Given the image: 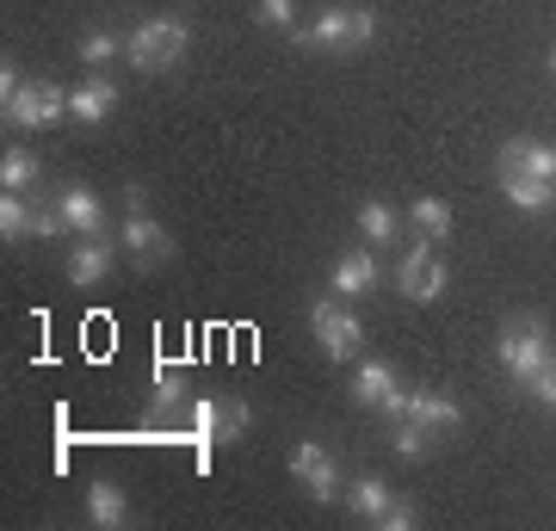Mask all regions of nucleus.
Returning a JSON list of instances; mask_svg holds the SVG:
<instances>
[{
    "label": "nucleus",
    "mask_w": 556,
    "mask_h": 531,
    "mask_svg": "<svg viewBox=\"0 0 556 531\" xmlns=\"http://www.w3.org/2000/svg\"><path fill=\"white\" fill-rule=\"evenodd\" d=\"M346 501H353V513H358V519H378V513L390 507V501H396V489H390L383 476H358Z\"/></svg>",
    "instance_id": "obj_23"
},
{
    "label": "nucleus",
    "mask_w": 556,
    "mask_h": 531,
    "mask_svg": "<svg viewBox=\"0 0 556 531\" xmlns=\"http://www.w3.org/2000/svg\"><path fill=\"white\" fill-rule=\"evenodd\" d=\"M0 186H7V192H31V186H38V161L25 155V149H7V161H0Z\"/></svg>",
    "instance_id": "obj_24"
},
{
    "label": "nucleus",
    "mask_w": 556,
    "mask_h": 531,
    "mask_svg": "<svg viewBox=\"0 0 556 531\" xmlns=\"http://www.w3.org/2000/svg\"><path fill=\"white\" fill-rule=\"evenodd\" d=\"M62 217H68V229H80V236H100L105 229V204L93 186H62Z\"/></svg>",
    "instance_id": "obj_16"
},
{
    "label": "nucleus",
    "mask_w": 556,
    "mask_h": 531,
    "mask_svg": "<svg viewBox=\"0 0 556 531\" xmlns=\"http://www.w3.org/2000/svg\"><path fill=\"white\" fill-rule=\"evenodd\" d=\"M551 358H556V340H551V328H544V315H519V321L501 328V365H507V377L532 383Z\"/></svg>",
    "instance_id": "obj_4"
},
{
    "label": "nucleus",
    "mask_w": 556,
    "mask_h": 531,
    "mask_svg": "<svg viewBox=\"0 0 556 531\" xmlns=\"http://www.w3.org/2000/svg\"><path fill=\"white\" fill-rule=\"evenodd\" d=\"M75 56L80 62H112V56H124V38H112V31H87Z\"/></svg>",
    "instance_id": "obj_27"
},
{
    "label": "nucleus",
    "mask_w": 556,
    "mask_h": 531,
    "mask_svg": "<svg viewBox=\"0 0 556 531\" xmlns=\"http://www.w3.org/2000/svg\"><path fill=\"white\" fill-rule=\"evenodd\" d=\"M358 236L371 241V248H390V241L402 236L396 211H390V204H378V198H371V204H358Z\"/></svg>",
    "instance_id": "obj_20"
},
{
    "label": "nucleus",
    "mask_w": 556,
    "mask_h": 531,
    "mask_svg": "<svg viewBox=\"0 0 556 531\" xmlns=\"http://www.w3.org/2000/svg\"><path fill=\"white\" fill-rule=\"evenodd\" d=\"M378 38V13L371 7H328L316 25H303L298 50H365V43Z\"/></svg>",
    "instance_id": "obj_2"
},
{
    "label": "nucleus",
    "mask_w": 556,
    "mask_h": 531,
    "mask_svg": "<svg viewBox=\"0 0 556 531\" xmlns=\"http://www.w3.org/2000/svg\"><path fill=\"white\" fill-rule=\"evenodd\" d=\"M112 260H118V248L105 236H80V248L68 254V278H75V285H100V278L112 273Z\"/></svg>",
    "instance_id": "obj_14"
},
{
    "label": "nucleus",
    "mask_w": 556,
    "mask_h": 531,
    "mask_svg": "<svg viewBox=\"0 0 556 531\" xmlns=\"http://www.w3.org/2000/svg\"><path fill=\"white\" fill-rule=\"evenodd\" d=\"M179 402H186V365H161V358H155V383H149V408H155L161 420H167V414H174Z\"/></svg>",
    "instance_id": "obj_19"
},
{
    "label": "nucleus",
    "mask_w": 556,
    "mask_h": 531,
    "mask_svg": "<svg viewBox=\"0 0 556 531\" xmlns=\"http://www.w3.org/2000/svg\"><path fill=\"white\" fill-rule=\"evenodd\" d=\"M291 476H298L303 489H309V501H334V494H340L334 457L321 452L316 439H298V445H291Z\"/></svg>",
    "instance_id": "obj_9"
},
{
    "label": "nucleus",
    "mask_w": 556,
    "mask_h": 531,
    "mask_svg": "<svg viewBox=\"0 0 556 531\" xmlns=\"http://www.w3.org/2000/svg\"><path fill=\"white\" fill-rule=\"evenodd\" d=\"M526 390H532L538 402H544V408H556V358H551V365H544V371L532 377V383H526Z\"/></svg>",
    "instance_id": "obj_30"
},
{
    "label": "nucleus",
    "mask_w": 556,
    "mask_h": 531,
    "mask_svg": "<svg viewBox=\"0 0 556 531\" xmlns=\"http://www.w3.org/2000/svg\"><path fill=\"white\" fill-rule=\"evenodd\" d=\"M501 192H507V204H514V211H526V217H544V211H556V179L501 174Z\"/></svg>",
    "instance_id": "obj_12"
},
{
    "label": "nucleus",
    "mask_w": 556,
    "mask_h": 531,
    "mask_svg": "<svg viewBox=\"0 0 556 531\" xmlns=\"http://www.w3.org/2000/svg\"><path fill=\"white\" fill-rule=\"evenodd\" d=\"M378 526H383V531H415V526H420V513L408 507V501H390V507L378 513Z\"/></svg>",
    "instance_id": "obj_28"
},
{
    "label": "nucleus",
    "mask_w": 556,
    "mask_h": 531,
    "mask_svg": "<svg viewBox=\"0 0 556 531\" xmlns=\"http://www.w3.org/2000/svg\"><path fill=\"white\" fill-rule=\"evenodd\" d=\"M118 248H124L130 260H137V266H155V260H167V254H174V241H167V229H161V223L149 217V211H130V217H124Z\"/></svg>",
    "instance_id": "obj_10"
},
{
    "label": "nucleus",
    "mask_w": 556,
    "mask_h": 531,
    "mask_svg": "<svg viewBox=\"0 0 556 531\" xmlns=\"http://www.w3.org/2000/svg\"><path fill=\"white\" fill-rule=\"evenodd\" d=\"M0 236H7V241L31 236V198H25V192H7V198H0Z\"/></svg>",
    "instance_id": "obj_25"
},
{
    "label": "nucleus",
    "mask_w": 556,
    "mask_h": 531,
    "mask_svg": "<svg viewBox=\"0 0 556 531\" xmlns=\"http://www.w3.org/2000/svg\"><path fill=\"white\" fill-rule=\"evenodd\" d=\"M192 50V25L174 20V13H161V20H142L130 38H124V62L137 68V75H161V68H179Z\"/></svg>",
    "instance_id": "obj_1"
},
{
    "label": "nucleus",
    "mask_w": 556,
    "mask_h": 531,
    "mask_svg": "<svg viewBox=\"0 0 556 531\" xmlns=\"http://www.w3.org/2000/svg\"><path fill=\"white\" fill-rule=\"evenodd\" d=\"M433 248H439V241H415V248L402 254L396 285H402V296H408V303H439V296H445V285H452V266H445Z\"/></svg>",
    "instance_id": "obj_7"
},
{
    "label": "nucleus",
    "mask_w": 556,
    "mask_h": 531,
    "mask_svg": "<svg viewBox=\"0 0 556 531\" xmlns=\"http://www.w3.org/2000/svg\"><path fill=\"white\" fill-rule=\"evenodd\" d=\"M254 13H260L266 25H291V20H298V0H260Z\"/></svg>",
    "instance_id": "obj_29"
},
{
    "label": "nucleus",
    "mask_w": 556,
    "mask_h": 531,
    "mask_svg": "<svg viewBox=\"0 0 556 531\" xmlns=\"http://www.w3.org/2000/svg\"><path fill=\"white\" fill-rule=\"evenodd\" d=\"M501 174L556 179V149H544V142H532V137H514L507 149H501Z\"/></svg>",
    "instance_id": "obj_13"
},
{
    "label": "nucleus",
    "mask_w": 556,
    "mask_h": 531,
    "mask_svg": "<svg viewBox=\"0 0 556 531\" xmlns=\"http://www.w3.org/2000/svg\"><path fill=\"white\" fill-rule=\"evenodd\" d=\"M390 452L408 457V464H420V457L433 452V427H420L415 414H402V420H396V433H390Z\"/></svg>",
    "instance_id": "obj_21"
},
{
    "label": "nucleus",
    "mask_w": 556,
    "mask_h": 531,
    "mask_svg": "<svg viewBox=\"0 0 556 531\" xmlns=\"http://www.w3.org/2000/svg\"><path fill=\"white\" fill-rule=\"evenodd\" d=\"M62 229H68V217H62V198H38V204H31V236L56 241Z\"/></svg>",
    "instance_id": "obj_26"
},
{
    "label": "nucleus",
    "mask_w": 556,
    "mask_h": 531,
    "mask_svg": "<svg viewBox=\"0 0 556 531\" xmlns=\"http://www.w3.org/2000/svg\"><path fill=\"white\" fill-rule=\"evenodd\" d=\"M192 433H199V470H211V452L248 433V408L229 395H192Z\"/></svg>",
    "instance_id": "obj_5"
},
{
    "label": "nucleus",
    "mask_w": 556,
    "mask_h": 531,
    "mask_svg": "<svg viewBox=\"0 0 556 531\" xmlns=\"http://www.w3.org/2000/svg\"><path fill=\"white\" fill-rule=\"evenodd\" d=\"M0 105H7V118L25 124V130H43V124L68 118V93H62V87H43V80H20L13 68H0Z\"/></svg>",
    "instance_id": "obj_3"
},
{
    "label": "nucleus",
    "mask_w": 556,
    "mask_h": 531,
    "mask_svg": "<svg viewBox=\"0 0 556 531\" xmlns=\"http://www.w3.org/2000/svg\"><path fill=\"white\" fill-rule=\"evenodd\" d=\"M371 291H378V260H371V248L340 254V266H334V296H371Z\"/></svg>",
    "instance_id": "obj_15"
},
{
    "label": "nucleus",
    "mask_w": 556,
    "mask_h": 531,
    "mask_svg": "<svg viewBox=\"0 0 556 531\" xmlns=\"http://www.w3.org/2000/svg\"><path fill=\"white\" fill-rule=\"evenodd\" d=\"M408 217H415V229L427 241H445L452 236V204H445V198H415V204H408Z\"/></svg>",
    "instance_id": "obj_22"
},
{
    "label": "nucleus",
    "mask_w": 556,
    "mask_h": 531,
    "mask_svg": "<svg viewBox=\"0 0 556 531\" xmlns=\"http://www.w3.org/2000/svg\"><path fill=\"white\" fill-rule=\"evenodd\" d=\"M551 75H556V50H551Z\"/></svg>",
    "instance_id": "obj_31"
},
{
    "label": "nucleus",
    "mask_w": 556,
    "mask_h": 531,
    "mask_svg": "<svg viewBox=\"0 0 556 531\" xmlns=\"http://www.w3.org/2000/svg\"><path fill=\"white\" fill-rule=\"evenodd\" d=\"M118 112V87L105 75H93V80H80L75 93H68V118H80V124H105Z\"/></svg>",
    "instance_id": "obj_11"
},
{
    "label": "nucleus",
    "mask_w": 556,
    "mask_h": 531,
    "mask_svg": "<svg viewBox=\"0 0 556 531\" xmlns=\"http://www.w3.org/2000/svg\"><path fill=\"white\" fill-rule=\"evenodd\" d=\"M408 414H415L420 427H433V433L464 427V408H457L452 395H439V390H408Z\"/></svg>",
    "instance_id": "obj_17"
},
{
    "label": "nucleus",
    "mask_w": 556,
    "mask_h": 531,
    "mask_svg": "<svg viewBox=\"0 0 556 531\" xmlns=\"http://www.w3.org/2000/svg\"><path fill=\"white\" fill-rule=\"evenodd\" d=\"M87 519H93L100 531L130 526V501H124L118 482H93V489H87Z\"/></svg>",
    "instance_id": "obj_18"
},
{
    "label": "nucleus",
    "mask_w": 556,
    "mask_h": 531,
    "mask_svg": "<svg viewBox=\"0 0 556 531\" xmlns=\"http://www.w3.org/2000/svg\"><path fill=\"white\" fill-rule=\"evenodd\" d=\"M309 328H316V340H321V353L334 358V365H346V358L365 346V328H358V315L340 303V296H321L316 309H309Z\"/></svg>",
    "instance_id": "obj_6"
},
{
    "label": "nucleus",
    "mask_w": 556,
    "mask_h": 531,
    "mask_svg": "<svg viewBox=\"0 0 556 531\" xmlns=\"http://www.w3.org/2000/svg\"><path fill=\"white\" fill-rule=\"evenodd\" d=\"M353 402H358V408L390 414V420H402V414H408V390L396 383V371H390L383 358H358V371H353Z\"/></svg>",
    "instance_id": "obj_8"
}]
</instances>
